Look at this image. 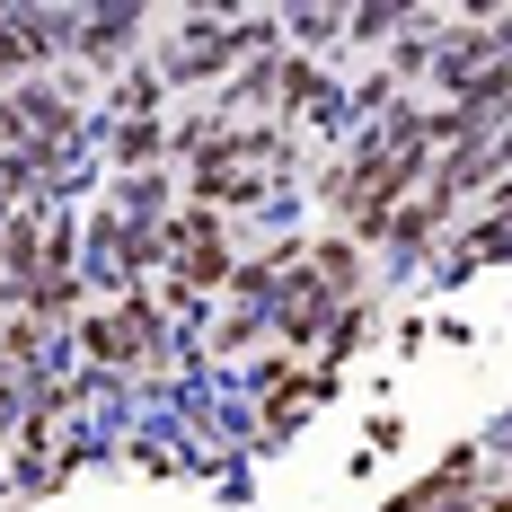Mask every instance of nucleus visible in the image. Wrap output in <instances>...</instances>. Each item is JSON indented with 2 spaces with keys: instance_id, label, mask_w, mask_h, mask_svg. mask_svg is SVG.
I'll use <instances>...</instances> for the list:
<instances>
[{
  "instance_id": "1",
  "label": "nucleus",
  "mask_w": 512,
  "mask_h": 512,
  "mask_svg": "<svg viewBox=\"0 0 512 512\" xmlns=\"http://www.w3.org/2000/svg\"><path fill=\"white\" fill-rule=\"evenodd\" d=\"M283 168V133H239V124H212L204 151H195V195L212 204H256Z\"/></svg>"
},
{
  "instance_id": "2",
  "label": "nucleus",
  "mask_w": 512,
  "mask_h": 512,
  "mask_svg": "<svg viewBox=\"0 0 512 512\" xmlns=\"http://www.w3.org/2000/svg\"><path fill=\"white\" fill-rule=\"evenodd\" d=\"M159 256H168V274H177L195 301H204L212 283H230V274H239V256H230V239H221V221H212L204 204L177 212V221L159 230Z\"/></svg>"
},
{
  "instance_id": "3",
  "label": "nucleus",
  "mask_w": 512,
  "mask_h": 512,
  "mask_svg": "<svg viewBox=\"0 0 512 512\" xmlns=\"http://www.w3.org/2000/svg\"><path fill=\"white\" fill-rule=\"evenodd\" d=\"M80 354L89 362H151L159 354V309L151 301H115L106 318L80 327Z\"/></svg>"
},
{
  "instance_id": "4",
  "label": "nucleus",
  "mask_w": 512,
  "mask_h": 512,
  "mask_svg": "<svg viewBox=\"0 0 512 512\" xmlns=\"http://www.w3.org/2000/svg\"><path fill=\"white\" fill-rule=\"evenodd\" d=\"M318 265H309V283L327 292V301H345V292H362V256H354V239H327V248H309Z\"/></svg>"
},
{
  "instance_id": "5",
  "label": "nucleus",
  "mask_w": 512,
  "mask_h": 512,
  "mask_svg": "<svg viewBox=\"0 0 512 512\" xmlns=\"http://www.w3.org/2000/svg\"><path fill=\"white\" fill-rule=\"evenodd\" d=\"M318 398H327V380H265V424L283 433V424H301Z\"/></svg>"
},
{
  "instance_id": "6",
  "label": "nucleus",
  "mask_w": 512,
  "mask_h": 512,
  "mask_svg": "<svg viewBox=\"0 0 512 512\" xmlns=\"http://www.w3.org/2000/svg\"><path fill=\"white\" fill-rule=\"evenodd\" d=\"M115 151H124V159H159V151H168V124H159V115H124Z\"/></svg>"
},
{
  "instance_id": "7",
  "label": "nucleus",
  "mask_w": 512,
  "mask_h": 512,
  "mask_svg": "<svg viewBox=\"0 0 512 512\" xmlns=\"http://www.w3.org/2000/svg\"><path fill=\"white\" fill-rule=\"evenodd\" d=\"M283 301H292V336H318V318H327V292H318V283H309V274H292V292H283Z\"/></svg>"
},
{
  "instance_id": "8",
  "label": "nucleus",
  "mask_w": 512,
  "mask_h": 512,
  "mask_svg": "<svg viewBox=\"0 0 512 512\" xmlns=\"http://www.w3.org/2000/svg\"><path fill=\"white\" fill-rule=\"evenodd\" d=\"M0 151H9V159L27 151V133H18V106H9V98H0Z\"/></svg>"
}]
</instances>
